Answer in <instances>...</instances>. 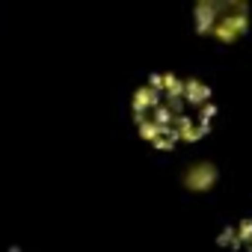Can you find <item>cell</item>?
Wrapping results in <instances>:
<instances>
[{"instance_id":"cell-1","label":"cell","mask_w":252,"mask_h":252,"mask_svg":"<svg viewBox=\"0 0 252 252\" xmlns=\"http://www.w3.org/2000/svg\"><path fill=\"white\" fill-rule=\"evenodd\" d=\"M140 137L155 149H178L202 140L214 128V92L199 77L160 71L143 80L131 98Z\"/></svg>"},{"instance_id":"cell-2","label":"cell","mask_w":252,"mask_h":252,"mask_svg":"<svg viewBox=\"0 0 252 252\" xmlns=\"http://www.w3.org/2000/svg\"><path fill=\"white\" fill-rule=\"evenodd\" d=\"M196 30L220 42H234L249 30V6L240 0H208L193 9Z\"/></svg>"},{"instance_id":"cell-3","label":"cell","mask_w":252,"mask_h":252,"mask_svg":"<svg viewBox=\"0 0 252 252\" xmlns=\"http://www.w3.org/2000/svg\"><path fill=\"white\" fill-rule=\"evenodd\" d=\"M217 249L220 252H252V211L237 217L217 234Z\"/></svg>"},{"instance_id":"cell-4","label":"cell","mask_w":252,"mask_h":252,"mask_svg":"<svg viewBox=\"0 0 252 252\" xmlns=\"http://www.w3.org/2000/svg\"><path fill=\"white\" fill-rule=\"evenodd\" d=\"M214 178H217V169H214L211 163H193L190 172H187V187H193V190H208V187L214 184Z\"/></svg>"}]
</instances>
